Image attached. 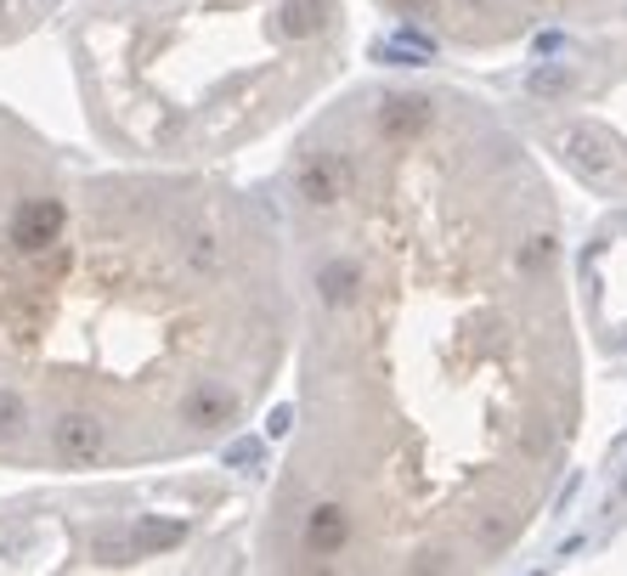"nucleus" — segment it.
Masks as SVG:
<instances>
[{"label": "nucleus", "instance_id": "nucleus-1", "mask_svg": "<svg viewBox=\"0 0 627 576\" xmlns=\"http://www.w3.org/2000/svg\"><path fill=\"white\" fill-rule=\"evenodd\" d=\"M294 407L255 560L277 576L486 571L582 424L566 226L492 102L351 85L277 169Z\"/></svg>", "mask_w": 627, "mask_h": 576}, {"label": "nucleus", "instance_id": "nucleus-2", "mask_svg": "<svg viewBox=\"0 0 627 576\" xmlns=\"http://www.w3.org/2000/svg\"><path fill=\"white\" fill-rule=\"evenodd\" d=\"M294 339L277 203L221 164H85L0 102V469L221 452Z\"/></svg>", "mask_w": 627, "mask_h": 576}, {"label": "nucleus", "instance_id": "nucleus-3", "mask_svg": "<svg viewBox=\"0 0 627 576\" xmlns=\"http://www.w3.org/2000/svg\"><path fill=\"white\" fill-rule=\"evenodd\" d=\"M74 91L125 164H226L300 119L345 68L340 0H69Z\"/></svg>", "mask_w": 627, "mask_h": 576}, {"label": "nucleus", "instance_id": "nucleus-4", "mask_svg": "<svg viewBox=\"0 0 627 576\" xmlns=\"http://www.w3.org/2000/svg\"><path fill=\"white\" fill-rule=\"evenodd\" d=\"M395 23L430 34L458 51H498L514 40H532L537 28L566 23L600 0H374Z\"/></svg>", "mask_w": 627, "mask_h": 576}, {"label": "nucleus", "instance_id": "nucleus-5", "mask_svg": "<svg viewBox=\"0 0 627 576\" xmlns=\"http://www.w3.org/2000/svg\"><path fill=\"white\" fill-rule=\"evenodd\" d=\"M69 0H0V46L23 40V34H35L51 12H62Z\"/></svg>", "mask_w": 627, "mask_h": 576}]
</instances>
